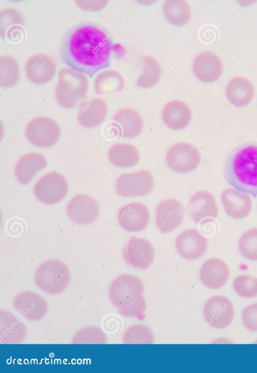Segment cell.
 Wrapping results in <instances>:
<instances>
[{"mask_svg":"<svg viewBox=\"0 0 257 373\" xmlns=\"http://www.w3.org/2000/svg\"><path fill=\"white\" fill-rule=\"evenodd\" d=\"M112 42L105 29L83 22L65 33L60 46L63 62L71 69L92 77L110 65Z\"/></svg>","mask_w":257,"mask_h":373,"instance_id":"cell-1","label":"cell"},{"mask_svg":"<svg viewBox=\"0 0 257 373\" xmlns=\"http://www.w3.org/2000/svg\"><path fill=\"white\" fill-rule=\"evenodd\" d=\"M227 182L235 189L257 196V145L235 148L224 164Z\"/></svg>","mask_w":257,"mask_h":373,"instance_id":"cell-2","label":"cell"},{"mask_svg":"<svg viewBox=\"0 0 257 373\" xmlns=\"http://www.w3.org/2000/svg\"><path fill=\"white\" fill-rule=\"evenodd\" d=\"M88 88V79L84 73L68 67L59 70L55 95L62 106L67 108L75 107L84 98Z\"/></svg>","mask_w":257,"mask_h":373,"instance_id":"cell-3","label":"cell"},{"mask_svg":"<svg viewBox=\"0 0 257 373\" xmlns=\"http://www.w3.org/2000/svg\"><path fill=\"white\" fill-rule=\"evenodd\" d=\"M71 274L68 267L62 262L51 259L40 264L34 275L37 287L49 295L63 292L69 284Z\"/></svg>","mask_w":257,"mask_h":373,"instance_id":"cell-4","label":"cell"},{"mask_svg":"<svg viewBox=\"0 0 257 373\" xmlns=\"http://www.w3.org/2000/svg\"><path fill=\"white\" fill-rule=\"evenodd\" d=\"M144 286L142 280L132 274H123L111 283L109 297L112 304L119 309L124 308L142 296Z\"/></svg>","mask_w":257,"mask_h":373,"instance_id":"cell-5","label":"cell"},{"mask_svg":"<svg viewBox=\"0 0 257 373\" xmlns=\"http://www.w3.org/2000/svg\"><path fill=\"white\" fill-rule=\"evenodd\" d=\"M25 136L32 145L40 148H48L58 141L60 129L57 122L52 118L38 116L28 123Z\"/></svg>","mask_w":257,"mask_h":373,"instance_id":"cell-6","label":"cell"},{"mask_svg":"<svg viewBox=\"0 0 257 373\" xmlns=\"http://www.w3.org/2000/svg\"><path fill=\"white\" fill-rule=\"evenodd\" d=\"M68 189L65 177L57 172H50L39 178L33 187L35 197L42 203L55 204L66 196Z\"/></svg>","mask_w":257,"mask_h":373,"instance_id":"cell-7","label":"cell"},{"mask_svg":"<svg viewBox=\"0 0 257 373\" xmlns=\"http://www.w3.org/2000/svg\"><path fill=\"white\" fill-rule=\"evenodd\" d=\"M154 186V179L146 170L120 174L116 179L115 187L121 196H142L150 194Z\"/></svg>","mask_w":257,"mask_h":373,"instance_id":"cell-8","label":"cell"},{"mask_svg":"<svg viewBox=\"0 0 257 373\" xmlns=\"http://www.w3.org/2000/svg\"><path fill=\"white\" fill-rule=\"evenodd\" d=\"M166 160L169 167L179 173L194 170L199 165L200 155L198 149L191 144L177 143L167 151Z\"/></svg>","mask_w":257,"mask_h":373,"instance_id":"cell-9","label":"cell"},{"mask_svg":"<svg viewBox=\"0 0 257 373\" xmlns=\"http://www.w3.org/2000/svg\"><path fill=\"white\" fill-rule=\"evenodd\" d=\"M203 315L209 326L223 329L228 326L233 320V306L230 301L224 296H213L205 303Z\"/></svg>","mask_w":257,"mask_h":373,"instance_id":"cell-10","label":"cell"},{"mask_svg":"<svg viewBox=\"0 0 257 373\" xmlns=\"http://www.w3.org/2000/svg\"><path fill=\"white\" fill-rule=\"evenodd\" d=\"M155 253L153 245L148 240L133 236L124 246L122 256L126 264L143 270L152 265Z\"/></svg>","mask_w":257,"mask_h":373,"instance_id":"cell-11","label":"cell"},{"mask_svg":"<svg viewBox=\"0 0 257 373\" xmlns=\"http://www.w3.org/2000/svg\"><path fill=\"white\" fill-rule=\"evenodd\" d=\"M66 212L73 222L79 225H88L97 219L99 207L97 202L91 196L78 194L68 202Z\"/></svg>","mask_w":257,"mask_h":373,"instance_id":"cell-12","label":"cell"},{"mask_svg":"<svg viewBox=\"0 0 257 373\" xmlns=\"http://www.w3.org/2000/svg\"><path fill=\"white\" fill-rule=\"evenodd\" d=\"M13 305L22 316L30 321H38L43 318L48 309L45 299L31 291H23L15 295Z\"/></svg>","mask_w":257,"mask_h":373,"instance_id":"cell-13","label":"cell"},{"mask_svg":"<svg viewBox=\"0 0 257 373\" xmlns=\"http://www.w3.org/2000/svg\"><path fill=\"white\" fill-rule=\"evenodd\" d=\"M184 215V208L180 201L175 199L164 200L156 209V225L161 232H170L180 225Z\"/></svg>","mask_w":257,"mask_h":373,"instance_id":"cell-14","label":"cell"},{"mask_svg":"<svg viewBox=\"0 0 257 373\" xmlns=\"http://www.w3.org/2000/svg\"><path fill=\"white\" fill-rule=\"evenodd\" d=\"M116 219L123 229L130 232L140 231L144 230L149 223V210L141 203H129L118 210Z\"/></svg>","mask_w":257,"mask_h":373,"instance_id":"cell-15","label":"cell"},{"mask_svg":"<svg viewBox=\"0 0 257 373\" xmlns=\"http://www.w3.org/2000/svg\"><path fill=\"white\" fill-rule=\"evenodd\" d=\"M176 248L179 255L187 260H195L206 252L207 239L195 228L182 232L176 239Z\"/></svg>","mask_w":257,"mask_h":373,"instance_id":"cell-16","label":"cell"},{"mask_svg":"<svg viewBox=\"0 0 257 373\" xmlns=\"http://www.w3.org/2000/svg\"><path fill=\"white\" fill-rule=\"evenodd\" d=\"M195 75L201 81L208 83L216 80L223 71V64L219 57L211 51L198 53L192 62Z\"/></svg>","mask_w":257,"mask_h":373,"instance_id":"cell-17","label":"cell"},{"mask_svg":"<svg viewBox=\"0 0 257 373\" xmlns=\"http://www.w3.org/2000/svg\"><path fill=\"white\" fill-rule=\"evenodd\" d=\"M24 19L18 10L7 8L0 12L1 37L11 44L21 43L25 36Z\"/></svg>","mask_w":257,"mask_h":373,"instance_id":"cell-18","label":"cell"},{"mask_svg":"<svg viewBox=\"0 0 257 373\" xmlns=\"http://www.w3.org/2000/svg\"><path fill=\"white\" fill-rule=\"evenodd\" d=\"M56 69L53 59L44 53L31 56L25 64L27 78L36 84H44L50 81L55 75Z\"/></svg>","mask_w":257,"mask_h":373,"instance_id":"cell-19","label":"cell"},{"mask_svg":"<svg viewBox=\"0 0 257 373\" xmlns=\"http://www.w3.org/2000/svg\"><path fill=\"white\" fill-rule=\"evenodd\" d=\"M220 198L225 213L232 218H243L250 213L252 200L246 193L226 188L222 191Z\"/></svg>","mask_w":257,"mask_h":373,"instance_id":"cell-20","label":"cell"},{"mask_svg":"<svg viewBox=\"0 0 257 373\" xmlns=\"http://www.w3.org/2000/svg\"><path fill=\"white\" fill-rule=\"evenodd\" d=\"M229 270L226 264L218 258L206 261L199 271V278L206 287L216 289L223 287L229 278Z\"/></svg>","mask_w":257,"mask_h":373,"instance_id":"cell-21","label":"cell"},{"mask_svg":"<svg viewBox=\"0 0 257 373\" xmlns=\"http://www.w3.org/2000/svg\"><path fill=\"white\" fill-rule=\"evenodd\" d=\"M189 215L195 222L207 217L216 218L218 208L213 194L206 190H201L195 193L190 198L187 206Z\"/></svg>","mask_w":257,"mask_h":373,"instance_id":"cell-22","label":"cell"},{"mask_svg":"<svg viewBox=\"0 0 257 373\" xmlns=\"http://www.w3.org/2000/svg\"><path fill=\"white\" fill-rule=\"evenodd\" d=\"M107 113V106L105 101L102 98L97 97L82 101L79 104L77 119L83 127L92 128L102 122Z\"/></svg>","mask_w":257,"mask_h":373,"instance_id":"cell-23","label":"cell"},{"mask_svg":"<svg viewBox=\"0 0 257 373\" xmlns=\"http://www.w3.org/2000/svg\"><path fill=\"white\" fill-rule=\"evenodd\" d=\"M25 325L9 311L0 310V343L15 344L22 342L27 336Z\"/></svg>","mask_w":257,"mask_h":373,"instance_id":"cell-24","label":"cell"},{"mask_svg":"<svg viewBox=\"0 0 257 373\" xmlns=\"http://www.w3.org/2000/svg\"><path fill=\"white\" fill-rule=\"evenodd\" d=\"M162 118L168 128L176 130H182L190 123L191 111L185 102L180 100H172L164 106Z\"/></svg>","mask_w":257,"mask_h":373,"instance_id":"cell-25","label":"cell"},{"mask_svg":"<svg viewBox=\"0 0 257 373\" xmlns=\"http://www.w3.org/2000/svg\"><path fill=\"white\" fill-rule=\"evenodd\" d=\"M47 165L44 156L39 153H28L23 155L17 161L15 174L18 181L27 184L40 170Z\"/></svg>","mask_w":257,"mask_h":373,"instance_id":"cell-26","label":"cell"},{"mask_svg":"<svg viewBox=\"0 0 257 373\" xmlns=\"http://www.w3.org/2000/svg\"><path fill=\"white\" fill-rule=\"evenodd\" d=\"M225 93L227 100L232 105L243 107L251 101L254 94V87L248 78L236 76L227 83Z\"/></svg>","mask_w":257,"mask_h":373,"instance_id":"cell-27","label":"cell"},{"mask_svg":"<svg viewBox=\"0 0 257 373\" xmlns=\"http://www.w3.org/2000/svg\"><path fill=\"white\" fill-rule=\"evenodd\" d=\"M113 120L122 132V138H134L141 133L143 128V121L140 114L130 108H122L114 114Z\"/></svg>","mask_w":257,"mask_h":373,"instance_id":"cell-28","label":"cell"},{"mask_svg":"<svg viewBox=\"0 0 257 373\" xmlns=\"http://www.w3.org/2000/svg\"><path fill=\"white\" fill-rule=\"evenodd\" d=\"M108 157L113 165L119 168H128L138 163L140 154L138 149L133 145L117 143L109 149Z\"/></svg>","mask_w":257,"mask_h":373,"instance_id":"cell-29","label":"cell"},{"mask_svg":"<svg viewBox=\"0 0 257 373\" xmlns=\"http://www.w3.org/2000/svg\"><path fill=\"white\" fill-rule=\"evenodd\" d=\"M125 81L120 73L113 69L99 73L94 80V90L97 94L116 92L122 90Z\"/></svg>","mask_w":257,"mask_h":373,"instance_id":"cell-30","label":"cell"},{"mask_svg":"<svg viewBox=\"0 0 257 373\" xmlns=\"http://www.w3.org/2000/svg\"><path fill=\"white\" fill-rule=\"evenodd\" d=\"M163 11L167 20L176 26L186 24L191 17V9L186 1L167 0L163 6Z\"/></svg>","mask_w":257,"mask_h":373,"instance_id":"cell-31","label":"cell"},{"mask_svg":"<svg viewBox=\"0 0 257 373\" xmlns=\"http://www.w3.org/2000/svg\"><path fill=\"white\" fill-rule=\"evenodd\" d=\"M19 66L17 60L11 55L0 56V85L10 87L20 79Z\"/></svg>","mask_w":257,"mask_h":373,"instance_id":"cell-32","label":"cell"},{"mask_svg":"<svg viewBox=\"0 0 257 373\" xmlns=\"http://www.w3.org/2000/svg\"><path fill=\"white\" fill-rule=\"evenodd\" d=\"M145 71L138 78L137 86L143 88H149L155 85L159 81L161 75L160 63L153 57L145 55L143 58Z\"/></svg>","mask_w":257,"mask_h":373,"instance_id":"cell-33","label":"cell"},{"mask_svg":"<svg viewBox=\"0 0 257 373\" xmlns=\"http://www.w3.org/2000/svg\"><path fill=\"white\" fill-rule=\"evenodd\" d=\"M155 337L151 328L146 325H135L128 327L123 336V342L127 344H150Z\"/></svg>","mask_w":257,"mask_h":373,"instance_id":"cell-34","label":"cell"},{"mask_svg":"<svg viewBox=\"0 0 257 373\" xmlns=\"http://www.w3.org/2000/svg\"><path fill=\"white\" fill-rule=\"evenodd\" d=\"M238 248L245 258L257 261V227L250 228L242 234L238 241Z\"/></svg>","mask_w":257,"mask_h":373,"instance_id":"cell-35","label":"cell"},{"mask_svg":"<svg viewBox=\"0 0 257 373\" xmlns=\"http://www.w3.org/2000/svg\"><path fill=\"white\" fill-rule=\"evenodd\" d=\"M73 344H104L106 337L103 331L98 327L87 326L78 331L72 339Z\"/></svg>","mask_w":257,"mask_h":373,"instance_id":"cell-36","label":"cell"},{"mask_svg":"<svg viewBox=\"0 0 257 373\" xmlns=\"http://www.w3.org/2000/svg\"><path fill=\"white\" fill-rule=\"evenodd\" d=\"M233 287L236 293L240 296L251 298L257 296V278L247 275H240L235 278Z\"/></svg>","mask_w":257,"mask_h":373,"instance_id":"cell-37","label":"cell"},{"mask_svg":"<svg viewBox=\"0 0 257 373\" xmlns=\"http://www.w3.org/2000/svg\"><path fill=\"white\" fill-rule=\"evenodd\" d=\"M242 320L247 329L252 332H257V302L243 309Z\"/></svg>","mask_w":257,"mask_h":373,"instance_id":"cell-38","label":"cell"},{"mask_svg":"<svg viewBox=\"0 0 257 373\" xmlns=\"http://www.w3.org/2000/svg\"><path fill=\"white\" fill-rule=\"evenodd\" d=\"M146 309V302L143 296L127 306L119 309V313L123 316L136 317L141 315Z\"/></svg>","mask_w":257,"mask_h":373,"instance_id":"cell-39","label":"cell"}]
</instances>
